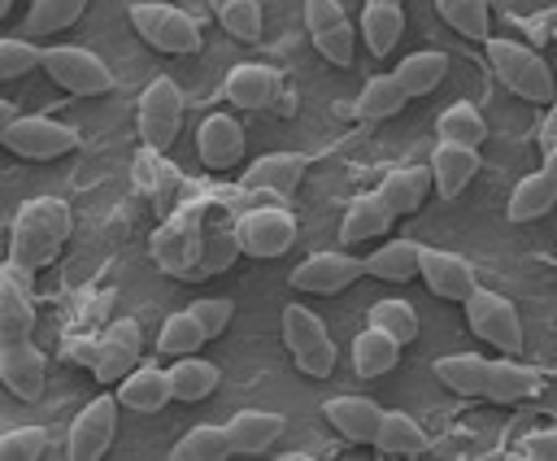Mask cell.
Returning a JSON list of instances; mask_svg holds the SVG:
<instances>
[{"label": "cell", "instance_id": "obj_1", "mask_svg": "<svg viewBox=\"0 0 557 461\" xmlns=\"http://www.w3.org/2000/svg\"><path fill=\"white\" fill-rule=\"evenodd\" d=\"M70 239V204L57 200V196H39V200H26L13 217V244H9V261L22 265L26 274L52 265L61 257Z\"/></svg>", "mask_w": 557, "mask_h": 461}, {"label": "cell", "instance_id": "obj_2", "mask_svg": "<svg viewBox=\"0 0 557 461\" xmlns=\"http://www.w3.org/2000/svg\"><path fill=\"white\" fill-rule=\"evenodd\" d=\"M487 61L496 70V78L522 96V100H540V104H553L557 100V83H553V70L544 65V57L527 43H513V39H487Z\"/></svg>", "mask_w": 557, "mask_h": 461}, {"label": "cell", "instance_id": "obj_3", "mask_svg": "<svg viewBox=\"0 0 557 461\" xmlns=\"http://www.w3.org/2000/svg\"><path fill=\"white\" fill-rule=\"evenodd\" d=\"M283 344H287V352H292L300 374L326 378L335 370V339H331L326 322L313 309H305V304H287L283 309Z\"/></svg>", "mask_w": 557, "mask_h": 461}, {"label": "cell", "instance_id": "obj_4", "mask_svg": "<svg viewBox=\"0 0 557 461\" xmlns=\"http://www.w3.org/2000/svg\"><path fill=\"white\" fill-rule=\"evenodd\" d=\"M126 17H131L135 35H139L148 48H157V52L183 57V52H196V48H200V26H196L183 9H174V4L139 0V4H131Z\"/></svg>", "mask_w": 557, "mask_h": 461}, {"label": "cell", "instance_id": "obj_5", "mask_svg": "<svg viewBox=\"0 0 557 461\" xmlns=\"http://www.w3.org/2000/svg\"><path fill=\"white\" fill-rule=\"evenodd\" d=\"M57 87H65L70 96H104L113 87V74L109 65L87 52V48H74V43H52L44 48V65H39Z\"/></svg>", "mask_w": 557, "mask_h": 461}, {"label": "cell", "instance_id": "obj_6", "mask_svg": "<svg viewBox=\"0 0 557 461\" xmlns=\"http://www.w3.org/2000/svg\"><path fill=\"white\" fill-rule=\"evenodd\" d=\"M139 139L152 152H165L183 126V91L174 87V78H152L139 96V113H135Z\"/></svg>", "mask_w": 557, "mask_h": 461}, {"label": "cell", "instance_id": "obj_7", "mask_svg": "<svg viewBox=\"0 0 557 461\" xmlns=\"http://www.w3.org/2000/svg\"><path fill=\"white\" fill-rule=\"evenodd\" d=\"M466 322L492 348H505V352H518L522 348V317H518L513 300L500 296V291L474 287L470 300H466Z\"/></svg>", "mask_w": 557, "mask_h": 461}, {"label": "cell", "instance_id": "obj_8", "mask_svg": "<svg viewBox=\"0 0 557 461\" xmlns=\"http://www.w3.org/2000/svg\"><path fill=\"white\" fill-rule=\"evenodd\" d=\"M0 144L13 157H26V161H52V157H65V152L78 148V130L61 126L52 117H13L0 130Z\"/></svg>", "mask_w": 557, "mask_h": 461}, {"label": "cell", "instance_id": "obj_9", "mask_svg": "<svg viewBox=\"0 0 557 461\" xmlns=\"http://www.w3.org/2000/svg\"><path fill=\"white\" fill-rule=\"evenodd\" d=\"M361 278H366V257H352V252H313L287 274V283L309 296H339Z\"/></svg>", "mask_w": 557, "mask_h": 461}, {"label": "cell", "instance_id": "obj_10", "mask_svg": "<svg viewBox=\"0 0 557 461\" xmlns=\"http://www.w3.org/2000/svg\"><path fill=\"white\" fill-rule=\"evenodd\" d=\"M235 244L244 257H283L296 244V217L287 209H248L235 222Z\"/></svg>", "mask_w": 557, "mask_h": 461}, {"label": "cell", "instance_id": "obj_11", "mask_svg": "<svg viewBox=\"0 0 557 461\" xmlns=\"http://www.w3.org/2000/svg\"><path fill=\"white\" fill-rule=\"evenodd\" d=\"M117 409H122L117 396H96V400H87L83 413H78L74 426H70L65 452H70L74 461H96V457H104L109 444H113V431H117Z\"/></svg>", "mask_w": 557, "mask_h": 461}, {"label": "cell", "instance_id": "obj_12", "mask_svg": "<svg viewBox=\"0 0 557 461\" xmlns=\"http://www.w3.org/2000/svg\"><path fill=\"white\" fill-rule=\"evenodd\" d=\"M305 30L331 65H352V22L339 9V0H305Z\"/></svg>", "mask_w": 557, "mask_h": 461}, {"label": "cell", "instance_id": "obj_13", "mask_svg": "<svg viewBox=\"0 0 557 461\" xmlns=\"http://www.w3.org/2000/svg\"><path fill=\"white\" fill-rule=\"evenodd\" d=\"M418 274H422V283L431 287V296H440V300H457V304H466L470 291L479 287L470 261L457 257V252H444V248H422V257H418Z\"/></svg>", "mask_w": 557, "mask_h": 461}, {"label": "cell", "instance_id": "obj_14", "mask_svg": "<svg viewBox=\"0 0 557 461\" xmlns=\"http://www.w3.org/2000/svg\"><path fill=\"white\" fill-rule=\"evenodd\" d=\"M139 348H144V331H139V322L117 317V322L104 331L100 348H96V361H91L96 378H100V383H122V378L139 365Z\"/></svg>", "mask_w": 557, "mask_h": 461}, {"label": "cell", "instance_id": "obj_15", "mask_svg": "<svg viewBox=\"0 0 557 461\" xmlns=\"http://www.w3.org/2000/svg\"><path fill=\"white\" fill-rule=\"evenodd\" d=\"M0 378L17 400H39L44 352L35 348V339H0Z\"/></svg>", "mask_w": 557, "mask_h": 461}, {"label": "cell", "instance_id": "obj_16", "mask_svg": "<svg viewBox=\"0 0 557 461\" xmlns=\"http://www.w3.org/2000/svg\"><path fill=\"white\" fill-rule=\"evenodd\" d=\"M35 335V300L26 287L22 265H4L0 274V339H30Z\"/></svg>", "mask_w": 557, "mask_h": 461}, {"label": "cell", "instance_id": "obj_17", "mask_svg": "<svg viewBox=\"0 0 557 461\" xmlns=\"http://www.w3.org/2000/svg\"><path fill=\"white\" fill-rule=\"evenodd\" d=\"M278 91H283V74L274 65H261V61L235 65L226 74V83H222V96L231 104H239V109H265V104L278 100Z\"/></svg>", "mask_w": 557, "mask_h": 461}, {"label": "cell", "instance_id": "obj_18", "mask_svg": "<svg viewBox=\"0 0 557 461\" xmlns=\"http://www.w3.org/2000/svg\"><path fill=\"white\" fill-rule=\"evenodd\" d=\"M309 161L300 152H265L244 170V187L248 191H265V196H292L305 178Z\"/></svg>", "mask_w": 557, "mask_h": 461}, {"label": "cell", "instance_id": "obj_19", "mask_svg": "<svg viewBox=\"0 0 557 461\" xmlns=\"http://www.w3.org/2000/svg\"><path fill=\"white\" fill-rule=\"evenodd\" d=\"M196 152L209 170H231L244 157V130L231 113H209L196 130Z\"/></svg>", "mask_w": 557, "mask_h": 461}, {"label": "cell", "instance_id": "obj_20", "mask_svg": "<svg viewBox=\"0 0 557 461\" xmlns=\"http://www.w3.org/2000/svg\"><path fill=\"white\" fill-rule=\"evenodd\" d=\"M474 174H479V148L448 144V139L435 144V152H431V178H435V191L444 200H457L470 187Z\"/></svg>", "mask_w": 557, "mask_h": 461}, {"label": "cell", "instance_id": "obj_21", "mask_svg": "<svg viewBox=\"0 0 557 461\" xmlns=\"http://www.w3.org/2000/svg\"><path fill=\"white\" fill-rule=\"evenodd\" d=\"M170 400H174L170 370L135 365V370L117 383V404H122V409H131V413H161Z\"/></svg>", "mask_w": 557, "mask_h": 461}, {"label": "cell", "instance_id": "obj_22", "mask_svg": "<svg viewBox=\"0 0 557 461\" xmlns=\"http://www.w3.org/2000/svg\"><path fill=\"white\" fill-rule=\"evenodd\" d=\"M322 418H326L348 444H374V431H379L383 409H379L370 396H331V400L322 404Z\"/></svg>", "mask_w": 557, "mask_h": 461}, {"label": "cell", "instance_id": "obj_23", "mask_svg": "<svg viewBox=\"0 0 557 461\" xmlns=\"http://www.w3.org/2000/svg\"><path fill=\"white\" fill-rule=\"evenodd\" d=\"M392 222H396V213L383 204V196H379V191H361V196H352V200H348V209H344L339 244L379 239V235H387V230H392Z\"/></svg>", "mask_w": 557, "mask_h": 461}, {"label": "cell", "instance_id": "obj_24", "mask_svg": "<svg viewBox=\"0 0 557 461\" xmlns=\"http://www.w3.org/2000/svg\"><path fill=\"white\" fill-rule=\"evenodd\" d=\"M283 431V413H270V409H239L231 422H226V435H231V457H257L265 452Z\"/></svg>", "mask_w": 557, "mask_h": 461}, {"label": "cell", "instance_id": "obj_25", "mask_svg": "<svg viewBox=\"0 0 557 461\" xmlns=\"http://www.w3.org/2000/svg\"><path fill=\"white\" fill-rule=\"evenodd\" d=\"M431 187H435L431 165H400V170H392V174L383 178L379 196H383V204L400 217V213H418V209L426 204Z\"/></svg>", "mask_w": 557, "mask_h": 461}, {"label": "cell", "instance_id": "obj_26", "mask_svg": "<svg viewBox=\"0 0 557 461\" xmlns=\"http://www.w3.org/2000/svg\"><path fill=\"white\" fill-rule=\"evenodd\" d=\"M400 348H405V344H396L387 331L366 326V331L352 339V370H357L361 378H383V374H392V370H396Z\"/></svg>", "mask_w": 557, "mask_h": 461}, {"label": "cell", "instance_id": "obj_27", "mask_svg": "<svg viewBox=\"0 0 557 461\" xmlns=\"http://www.w3.org/2000/svg\"><path fill=\"white\" fill-rule=\"evenodd\" d=\"M218 383H222V370L213 361L196 357V352L174 357V365H170V387H174V400H183V404H196V400L213 396Z\"/></svg>", "mask_w": 557, "mask_h": 461}, {"label": "cell", "instance_id": "obj_28", "mask_svg": "<svg viewBox=\"0 0 557 461\" xmlns=\"http://www.w3.org/2000/svg\"><path fill=\"white\" fill-rule=\"evenodd\" d=\"M405 104H409V91L400 87L396 70H387V74H374V78L361 87V96H357L352 109H357L361 122H383V117H396Z\"/></svg>", "mask_w": 557, "mask_h": 461}, {"label": "cell", "instance_id": "obj_29", "mask_svg": "<svg viewBox=\"0 0 557 461\" xmlns=\"http://www.w3.org/2000/svg\"><path fill=\"white\" fill-rule=\"evenodd\" d=\"M418 257H422L418 239H392V244H379L366 257V274L383 278V283H409L418 274Z\"/></svg>", "mask_w": 557, "mask_h": 461}, {"label": "cell", "instance_id": "obj_30", "mask_svg": "<svg viewBox=\"0 0 557 461\" xmlns=\"http://www.w3.org/2000/svg\"><path fill=\"white\" fill-rule=\"evenodd\" d=\"M374 448L383 457H418V452H426V435H422V426L409 413L383 409L379 431H374Z\"/></svg>", "mask_w": 557, "mask_h": 461}, {"label": "cell", "instance_id": "obj_31", "mask_svg": "<svg viewBox=\"0 0 557 461\" xmlns=\"http://www.w3.org/2000/svg\"><path fill=\"white\" fill-rule=\"evenodd\" d=\"M540 391V374L518 365V361H487V387L483 396L496 400V404H518L527 396Z\"/></svg>", "mask_w": 557, "mask_h": 461}, {"label": "cell", "instance_id": "obj_32", "mask_svg": "<svg viewBox=\"0 0 557 461\" xmlns=\"http://www.w3.org/2000/svg\"><path fill=\"white\" fill-rule=\"evenodd\" d=\"M444 74H448V57H444L440 48L409 52V57L396 65V78H400V87L409 91V100H413V96H431V91L444 83Z\"/></svg>", "mask_w": 557, "mask_h": 461}, {"label": "cell", "instance_id": "obj_33", "mask_svg": "<svg viewBox=\"0 0 557 461\" xmlns=\"http://www.w3.org/2000/svg\"><path fill=\"white\" fill-rule=\"evenodd\" d=\"M548 209H557V183L544 170L540 174H527L513 187V196H509V222H535Z\"/></svg>", "mask_w": 557, "mask_h": 461}, {"label": "cell", "instance_id": "obj_34", "mask_svg": "<svg viewBox=\"0 0 557 461\" xmlns=\"http://www.w3.org/2000/svg\"><path fill=\"white\" fill-rule=\"evenodd\" d=\"M361 35H366V48H370L374 57H387V52L400 43V35H405V13H400V4H366V13H361Z\"/></svg>", "mask_w": 557, "mask_h": 461}, {"label": "cell", "instance_id": "obj_35", "mask_svg": "<svg viewBox=\"0 0 557 461\" xmlns=\"http://www.w3.org/2000/svg\"><path fill=\"white\" fill-rule=\"evenodd\" d=\"M435 378L457 391V396H483L487 387V361L474 352H457V357H440L435 361Z\"/></svg>", "mask_w": 557, "mask_h": 461}, {"label": "cell", "instance_id": "obj_36", "mask_svg": "<svg viewBox=\"0 0 557 461\" xmlns=\"http://www.w3.org/2000/svg\"><path fill=\"white\" fill-rule=\"evenodd\" d=\"M435 130H440V139L466 144V148H479V144L487 139V122H483V113H479L470 100H453V104L440 113Z\"/></svg>", "mask_w": 557, "mask_h": 461}, {"label": "cell", "instance_id": "obj_37", "mask_svg": "<svg viewBox=\"0 0 557 461\" xmlns=\"http://www.w3.org/2000/svg\"><path fill=\"white\" fill-rule=\"evenodd\" d=\"M87 0H30L26 9V22H22V35H52V30H65L83 17Z\"/></svg>", "mask_w": 557, "mask_h": 461}, {"label": "cell", "instance_id": "obj_38", "mask_svg": "<svg viewBox=\"0 0 557 461\" xmlns=\"http://www.w3.org/2000/svg\"><path fill=\"white\" fill-rule=\"evenodd\" d=\"M435 9H440V17H444L457 35L479 39V43L492 39V13H487V0H435Z\"/></svg>", "mask_w": 557, "mask_h": 461}, {"label": "cell", "instance_id": "obj_39", "mask_svg": "<svg viewBox=\"0 0 557 461\" xmlns=\"http://www.w3.org/2000/svg\"><path fill=\"white\" fill-rule=\"evenodd\" d=\"M174 461H222V457H231V435H226V426H191L178 444H174V452H170Z\"/></svg>", "mask_w": 557, "mask_h": 461}, {"label": "cell", "instance_id": "obj_40", "mask_svg": "<svg viewBox=\"0 0 557 461\" xmlns=\"http://www.w3.org/2000/svg\"><path fill=\"white\" fill-rule=\"evenodd\" d=\"M205 339H209V335H205V326L196 322V313L183 309V313H170V317L161 322L157 352H165V357H187V352H196Z\"/></svg>", "mask_w": 557, "mask_h": 461}, {"label": "cell", "instance_id": "obj_41", "mask_svg": "<svg viewBox=\"0 0 557 461\" xmlns=\"http://www.w3.org/2000/svg\"><path fill=\"white\" fill-rule=\"evenodd\" d=\"M218 22L226 26V35L244 39V43H257L261 39V4L257 0H209Z\"/></svg>", "mask_w": 557, "mask_h": 461}, {"label": "cell", "instance_id": "obj_42", "mask_svg": "<svg viewBox=\"0 0 557 461\" xmlns=\"http://www.w3.org/2000/svg\"><path fill=\"white\" fill-rule=\"evenodd\" d=\"M370 326L387 331L396 344H413L418 339V309L405 304V300H379L370 309Z\"/></svg>", "mask_w": 557, "mask_h": 461}, {"label": "cell", "instance_id": "obj_43", "mask_svg": "<svg viewBox=\"0 0 557 461\" xmlns=\"http://www.w3.org/2000/svg\"><path fill=\"white\" fill-rule=\"evenodd\" d=\"M35 65H44V48L26 43L22 35H4L0 39V78H22Z\"/></svg>", "mask_w": 557, "mask_h": 461}, {"label": "cell", "instance_id": "obj_44", "mask_svg": "<svg viewBox=\"0 0 557 461\" xmlns=\"http://www.w3.org/2000/svg\"><path fill=\"white\" fill-rule=\"evenodd\" d=\"M44 448H48V435L39 426H17L0 435V461H35L44 457Z\"/></svg>", "mask_w": 557, "mask_h": 461}, {"label": "cell", "instance_id": "obj_45", "mask_svg": "<svg viewBox=\"0 0 557 461\" xmlns=\"http://www.w3.org/2000/svg\"><path fill=\"white\" fill-rule=\"evenodd\" d=\"M187 309L196 313V322L205 326V335H209V339H218V335L226 331L231 313H235V304H231L226 296H209V300H196V304H187Z\"/></svg>", "mask_w": 557, "mask_h": 461}, {"label": "cell", "instance_id": "obj_46", "mask_svg": "<svg viewBox=\"0 0 557 461\" xmlns=\"http://www.w3.org/2000/svg\"><path fill=\"white\" fill-rule=\"evenodd\" d=\"M522 457L531 461H557V431H535L522 439Z\"/></svg>", "mask_w": 557, "mask_h": 461}, {"label": "cell", "instance_id": "obj_47", "mask_svg": "<svg viewBox=\"0 0 557 461\" xmlns=\"http://www.w3.org/2000/svg\"><path fill=\"white\" fill-rule=\"evenodd\" d=\"M548 148H557V100L548 104V113L540 122V152H548Z\"/></svg>", "mask_w": 557, "mask_h": 461}, {"label": "cell", "instance_id": "obj_48", "mask_svg": "<svg viewBox=\"0 0 557 461\" xmlns=\"http://www.w3.org/2000/svg\"><path fill=\"white\" fill-rule=\"evenodd\" d=\"M544 174L557 183V148H548V152H544Z\"/></svg>", "mask_w": 557, "mask_h": 461}, {"label": "cell", "instance_id": "obj_49", "mask_svg": "<svg viewBox=\"0 0 557 461\" xmlns=\"http://www.w3.org/2000/svg\"><path fill=\"white\" fill-rule=\"evenodd\" d=\"M366 4H400V0H366Z\"/></svg>", "mask_w": 557, "mask_h": 461}, {"label": "cell", "instance_id": "obj_50", "mask_svg": "<svg viewBox=\"0 0 557 461\" xmlns=\"http://www.w3.org/2000/svg\"><path fill=\"white\" fill-rule=\"evenodd\" d=\"M553 39H557V26H553Z\"/></svg>", "mask_w": 557, "mask_h": 461}]
</instances>
